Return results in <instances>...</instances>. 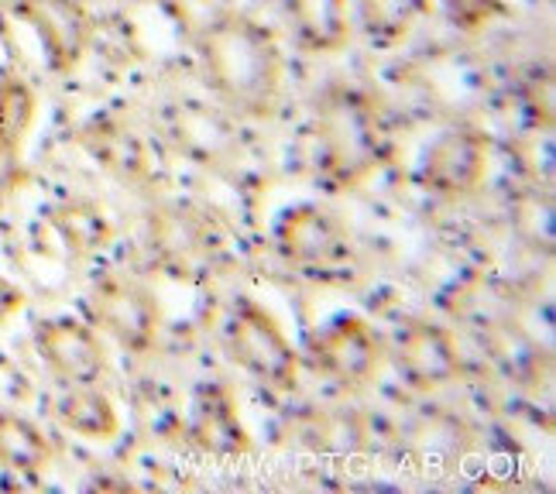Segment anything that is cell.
Returning a JSON list of instances; mask_svg holds the SVG:
<instances>
[{
  "label": "cell",
  "mask_w": 556,
  "mask_h": 494,
  "mask_svg": "<svg viewBox=\"0 0 556 494\" xmlns=\"http://www.w3.org/2000/svg\"><path fill=\"white\" fill-rule=\"evenodd\" d=\"M206 86L233 114L271 117L282 100L286 59L271 31L244 14H224L200 35Z\"/></svg>",
  "instance_id": "6da1fadb"
},
{
  "label": "cell",
  "mask_w": 556,
  "mask_h": 494,
  "mask_svg": "<svg viewBox=\"0 0 556 494\" xmlns=\"http://www.w3.org/2000/svg\"><path fill=\"white\" fill-rule=\"evenodd\" d=\"M319 162L333 186H354L378 168L384 135L371 106L357 93L333 90L316 111Z\"/></svg>",
  "instance_id": "7a4b0ae2"
},
{
  "label": "cell",
  "mask_w": 556,
  "mask_h": 494,
  "mask_svg": "<svg viewBox=\"0 0 556 494\" xmlns=\"http://www.w3.org/2000/svg\"><path fill=\"white\" fill-rule=\"evenodd\" d=\"M227 351L241 368L258 378L268 389L289 392L299 381V351L286 330L275 324V316L251 299H241L227 316Z\"/></svg>",
  "instance_id": "3957f363"
},
{
  "label": "cell",
  "mask_w": 556,
  "mask_h": 494,
  "mask_svg": "<svg viewBox=\"0 0 556 494\" xmlns=\"http://www.w3.org/2000/svg\"><path fill=\"white\" fill-rule=\"evenodd\" d=\"M306 360L316 375L344 389H361L378 378L384 364V343L361 316H333L306 337Z\"/></svg>",
  "instance_id": "277c9868"
},
{
  "label": "cell",
  "mask_w": 556,
  "mask_h": 494,
  "mask_svg": "<svg viewBox=\"0 0 556 494\" xmlns=\"http://www.w3.org/2000/svg\"><path fill=\"white\" fill-rule=\"evenodd\" d=\"M275 244L289 265L313 278L340 275L354 257L348 230L340 227L337 217H330L327 210H319L313 203H299L278 217Z\"/></svg>",
  "instance_id": "5b68a950"
},
{
  "label": "cell",
  "mask_w": 556,
  "mask_h": 494,
  "mask_svg": "<svg viewBox=\"0 0 556 494\" xmlns=\"http://www.w3.org/2000/svg\"><path fill=\"white\" fill-rule=\"evenodd\" d=\"M90 313L100 330L127 351H148L159 337V303L135 278L106 275L90 292Z\"/></svg>",
  "instance_id": "8992f818"
},
{
  "label": "cell",
  "mask_w": 556,
  "mask_h": 494,
  "mask_svg": "<svg viewBox=\"0 0 556 494\" xmlns=\"http://www.w3.org/2000/svg\"><path fill=\"white\" fill-rule=\"evenodd\" d=\"M11 11L38 35L55 73H73L93 41V17L83 0H11Z\"/></svg>",
  "instance_id": "52a82bcc"
},
{
  "label": "cell",
  "mask_w": 556,
  "mask_h": 494,
  "mask_svg": "<svg viewBox=\"0 0 556 494\" xmlns=\"http://www.w3.org/2000/svg\"><path fill=\"white\" fill-rule=\"evenodd\" d=\"M488 135L475 127H451L422 155V182L446 200L478 192L488 176Z\"/></svg>",
  "instance_id": "ba28073f"
},
{
  "label": "cell",
  "mask_w": 556,
  "mask_h": 494,
  "mask_svg": "<svg viewBox=\"0 0 556 494\" xmlns=\"http://www.w3.org/2000/svg\"><path fill=\"white\" fill-rule=\"evenodd\" d=\"M35 351L62 384H97L111 364L103 340L73 316H55L38 324Z\"/></svg>",
  "instance_id": "9c48e42d"
},
{
  "label": "cell",
  "mask_w": 556,
  "mask_h": 494,
  "mask_svg": "<svg viewBox=\"0 0 556 494\" xmlns=\"http://www.w3.org/2000/svg\"><path fill=\"white\" fill-rule=\"evenodd\" d=\"M395 368L419 392H433L451 384L460 371L457 347L437 324H405L395 340Z\"/></svg>",
  "instance_id": "30bf717a"
},
{
  "label": "cell",
  "mask_w": 556,
  "mask_h": 494,
  "mask_svg": "<svg viewBox=\"0 0 556 494\" xmlns=\"http://www.w3.org/2000/svg\"><path fill=\"white\" fill-rule=\"evenodd\" d=\"M152 251L176 275H200L217 257V244H213V233L203 217L182 206L159 210L152 217Z\"/></svg>",
  "instance_id": "8fae6325"
},
{
  "label": "cell",
  "mask_w": 556,
  "mask_h": 494,
  "mask_svg": "<svg viewBox=\"0 0 556 494\" xmlns=\"http://www.w3.org/2000/svg\"><path fill=\"white\" fill-rule=\"evenodd\" d=\"M189 436L210 457H244L251 449V436L238 416L233 395L224 384H203L192 402Z\"/></svg>",
  "instance_id": "7c38bea8"
},
{
  "label": "cell",
  "mask_w": 556,
  "mask_h": 494,
  "mask_svg": "<svg viewBox=\"0 0 556 494\" xmlns=\"http://www.w3.org/2000/svg\"><path fill=\"white\" fill-rule=\"evenodd\" d=\"M289 25L306 52H340L354 35L351 0H286Z\"/></svg>",
  "instance_id": "4fadbf2b"
},
{
  "label": "cell",
  "mask_w": 556,
  "mask_h": 494,
  "mask_svg": "<svg viewBox=\"0 0 556 494\" xmlns=\"http://www.w3.org/2000/svg\"><path fill=\"white\" fill-rule=\"evenodd\" d=\"M55 419L73 436L83 440H114L121 433V416L111 395L100 392L97 384H70L55 398Z\"/></svg>",
  "instance_id": "5bb4252c"
},
{
  "label": "cell",
  "mask_w": 556,
  "mask_h": 494,
  "mask_svg": "<svg viewBox=\"0 0 556 494\" xmlns=\"http://www.w3.org/2000/svg\"><path fill=\"white\" fill-rule=\"evenodd\" d=\"M52 440L46 429L17 413H0V467L21 478H38L52 467Z\"/></svg>",
  "instance_id": "9a60e30c"
},
{
  "label": "cell",
  "mask_w": 556,
  "mask_h": 494,
  "mask_svg": "<svg viewBox=\"0 0 556 494\" xmlns=\"http://www.w3.org/2000/svg\"><path fill=\"white\" fill-rule=\"evenodd\" d=\"M38 121V93L17 73L0 76V162L17 165Z\"/></svg>",
  "instance_id": "2e32d148"
},
{
  "label": "cell",
  "mask_w": 556,
  "mask_h": 494,
  "mask_svg": "<svg viewBox=\"0 0 556 494\" xmlns=\"http://www.w3.org/2000/svg\"><path fill=\"white\" fill-rule=\"evenodd\" d=\"M173 138L192 159H203V162H220L233 155L230 127L220 121V114H213L197 103H186L173 114Z\"/></svg>",
  "instance_id": "e0dca14e"
},
{
  "label": "cell",
  "mask_w": 556,
  "mask_h": 494,
  "mask_svg": "<svg viewBox=\"0 0 556 494\" xmlns=\"http://www.w3.org/2000/svg\"><path fill=\"white\" fill-rule=\"evenodd\" d=\"M52 227L62 238L70 251L76 254H93V251H103L111 244L114 230H111V220L103 217V210L87 203V200H70V203H59L52 210Z\"/></svg>",
  "instance_id": "ac0fdd59"
},
{
  "label": "cell",
  "mask_w": 556,
  "mask_h": 494,
  "mask_svg": "<svg viewBox=\"0 0 556 494\" xmlns=\"http://www.w3.org/2000/svg\"><path fill=\"white\" fill-rule=\"evenodd\" d=\"M87 144H90V152H93L106 168L117 172V176L131 179V182L144 179V172H148L144 152H141V144H138L131 135H121L117 127L100 124V127H93V131L87 135Z\"/></svg>",
  "instance_id": "d6986e66"
},
{
  "label": "cell",
  "mask_w": 556,
  "mask_h": 494,
  "mask_svg": "<svg viewBox=\"0 0 556 494\" xmlns=\"http://www.w3.org/2000/svg\"><path fill=\"white\" fill-rule=\"evenodd\" d=\"M361 436H365V426L357 416H351V409H313L303 429V440H309L324 454H344V449L351 454Z\"/></svg>",
  "instance_id": "ffe728a7"
},
{
  "label": "cell",
  "mask_w": 556,
  "mask_h": 494,
  "mask_svg": "<svg viewBox=\"0 0 556 494\" xmlns=\"http://www.w3.org/2000/svg\"><path fill=\"white\" fill-rule=\"evenodd\" d=\"M357 11L371 38L395 41L413 28V21L422 11V0H357Z\"/></svg>",
  "instance_id": "44dd1931"
},
{
  "label": "cell",
  "mask_w": 556,
  "mask_h": 494,
  "mask_svg": "<svg viewBox=\"0 0 556 494\" xmlns=\"http://www.w3.org/2000/svg\"><path fill=\"white\" fill-rule=\"evenodd\" d=\"M443 4L457 21H464V25H481V21L495 14L498 0H443Z\"/></svg>",
  "instance_id": "7402d4cb"
},
{
  "label": "cell",
  "mask_w": 556,
  "mask_h": 494,
  "mask_svg": "<svg viewBox=\"0 0 556 494\" xmlns=\"http://www.w3.org/2000/svg\"><path fill=\"white\" fill-rule=\"evenodd\" d=\"M28 306V295L17 282H11L8 275H0V327H8L14 316H21V309Z\"/></svg>",
  "instance_id": "603a6c76"
}]
</instances>
